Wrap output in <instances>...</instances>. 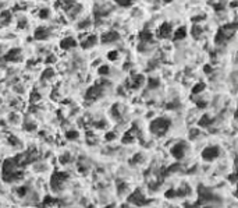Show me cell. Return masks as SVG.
Returning a JSON list of instances; mask_svg holds the SVG:
<instances>
[{"instance_id": "cell-1", "label": "cell", "mask_w": 238, "mask_h": 208, "mask_svg": "<svg viewBox=\"0 0 238 208\" xmlns=\"http://www.w3.org/2000/svg\"><path fill=\"white\" fill-rule=\"evenodd\" d=\"M235 31H237V24H235V22L221 27V28L217 31V35H216V38H214L216 44H223V42L228 41L235 34Z\"/></svg>"}, {"instance_id": "cell-2", "label": "cell", "mask_w": 238, "mask_h": 208, "mask_svg": "<svg viewBox=\"0 0 238 208\" xmlns=\"http://www.w3.org/2000/svg\"><path fill=\"white\" fill-rule=\"evenodd\" d=\"M170 120L166 117H159L151 123V132L155 134H164L170 127Z\"/></svg>"}, {"instance_id": "cell-3", "label": "cell", "mask_w": 238, "mask_h": 208, "mask_svg": "<svg viewBox=\"0 0 238 208\" xmlns=\"http://www.w3.org/2000/svg\"><path fill=\"white\" fill-rule=\"evenodd\" d=\"M67 179H68V175H67V173H64V172H54L53 176H52V180H50L52 189L60 190Z\"/></svg>"}, {"instance_id": "cell-4", "label": "cell", "mask_w": 238, "mask_h": 208, "mask_svg": "<svg viewBox=\"0 0 238 208\" xmlns=\"http://www.w3.org/2000/svg\"><path fill=\"white\" fill-rule=\"evenodd\" d=\"M216 200V196H213V193L209 189H206L203 186H199V200H198V205L203 204V203H208V201H213Z\"/></svg>"}, {"instance_id": "cell-5", "label": "cell", "mask_w": 238, "mask_h": 208, "mask_svg": "<svg viewBox=\"0 0 238 208\" xmlns=\"http://www.w3.org/2000/svg\"><path fill=\"white\" fill-rule=\"evenodd\" d=\"M102 84H103V81L95 84L94 87H90L89 89H88V92H87V99H97L99 96H102V94H103Z\"/></svg>"}, {"instance_id": "cell-6", "label": "cell", "mask_w": 238, "mask_h": 208, "mask_svg": "<svg viewBox=\"0 0 238 208\" xmlns=\"http://www.w3.org/2000/svg\"><path fill=\"white\" fill-rule=\"evenodd\" d=\"M219 155H220L219 147H209V148H205L202 152V157L205 161H213V159H216Z\"/></svg>"}, {"instance_id": "cell-7", "label": "cell", "mask_w": 238, "mask_h": 208, "mask_svg": "<svg viewBox=\"0 0 238 208\" xmlns=\"http://www.w3.org/2000/svg\"><path fill=\"white\" fill-rule=\"evenodd\" d=\"M128 201L132 203V204H135V205H146V204H148V200L142 196V193L139 191V190L134 191L130 197H128Z\"/></svg>"}, {"instance_id": "cell-8", "label": "cell", "mask_w": 238, "mask_h": 208, "mask_svg": "<svg viewBox=\"0 0 238 208\" xmlns=\"http://www.w3.org/2000/svg\"><path fill=\"white\" fill-rule=\"evenodd\" d=\"M79 39H81L82 47H85V49H88V47H90V46H94V45L97 42L96 35H88V34H84V35H81V37H79Z\"/></svg>"}, {"instance_id": "cell-9", "label": "cell", "mask_w": 238, "mask_h": 208, "mask_svg": "<svg viewBox=\"0 0 238 208\" xmlns=\"http://www.w3.org/2000/svg\"><path fill=\"white\" fill-rule=\"evenodd\" d=\"M185 150H187L185 142H178V144H176V145L171 148V155H173V157H176L177 159H181V158L184 157Z\"/></svg>"}, {"instance_id": "cell-10", "label": "cell", "mask_w": 238, "mask_h": 208, "mask_svg": "<svg viewBox=\"0 0 238 208\" xmlns=\"http://www.w3.org/2000/svg\"><path fill=\"white\" fill-rule=\"evenodd\" d=\"M170 34H171V24H169V22H163L157 29V37L163 39V38L170 37Z\"/></svg>"}, {"instance_id": "cell-11", "label": "cell", "mask_w": 238, "mask_h": 208, "mask_svg": "<svg viewBox=\"0 0 238 208\" xmlns=\"http://www.w3.org/2000/svg\"><path fill=\"white\" fill-rule=\"evenodd\" d=\"M21 57V49H11L10 52H7L4 55L3 60H7V62H15V60H20Z\"/></svg>"}, {"instance_id": "cell-12", "label": "cell", "mask_w": 238, "mask_h": 208, "mask_svg": "<svg viewBox=\"0 0 238 208\" xmlns=\"http://www.w3.org/2000/svg\"><path fill=\"white\" fill-rule=\"evenodd\" d=\"M119 34L114 32V31H110V32H106L102 35V42L103 44H110V42H114V41L119 39Z\"/></svg>"}, {"instance_id": "cell-13", "label": "cell", "mask_w": 238, "mask_h": 208, "mask_svg": "<svg viewBox=\"0 0 238 208\" xmlns=\"http://www.w3.org/2000/svg\"><path fill=\"white\" fill-rule=\"evenodd\" d=\"M75 45H77V42H75V39H72V38H65V39H63L62 42H60V47L64 49V50L71 49V47H74Z\"/></svg>"}, {"instance_id": "cell-14", "label": "cell", "mask_w": 238, "mask_h": 208, "mask_svg": "<svg viewBox=\"0 0 238 208\" xmlns=\"http://www.w3.org/2000/svg\"><path fill=\"white\" fill-rule=\"evenodd\" d=\"M49 37V29L47 28H43V27H39V28L35 31V38L36 39H46Z\"/></svg>"}, {"instance_id": "cell-15", "label": "cell", "mask_w": 238, "mask_h": 208, "mask_svg": "<svg viewBox=\"0 0 238 208\" xmlns=\"http://www.w3.org/2000/svg\"><path fill=\"white\" fill-rule=\"evenodd\" d=\"M72 4H74V0H57L56 7H60L63 10H68Z\"/></svg>"}, {"instance_id": "cell-16", "label": "cell", "mask_w": 238, "mask_h": 208, "mask_svg": "<svg viewBox=\"0 0 238 208\" xmlns=\"http://www.w3.org/2000/svg\"><path fill=\"white\" fill-rule=\"evenodd\" d=\"M185 35H187V29H185L184 27H181V28H178L176 31V34H174V39H176V41L184 39Z\"/></svg>"}, {"instance_id": "cell-17", "label": "cell", "mask_w": 238, "mask_h": 208, "mask_svg": "<svg viewBox=\"0 0 238 208\" xmlns=\"http://www.w3.org/2000/svg\"><path fill=\"white\" fill-rule=\"evenodd\" d=\"M139 39H141L142 42H151V41H152L151 31H142V32L139 34Z\"/></svg>"}, {"instance_id": "cell-18", "label": "cell", "mask_w": 238, "mask_h": 208, "mask_svg": "<svg viewBox=\"0 0 238 208\" xmlns=\"http://www.w3.org/2000/svg\"><path fill=\"white\" fill-rule=\"evenodd\" d=\"M210 124H212V119H210L208 115L202 116V119L199 120V126H202V127H209Z\"/></svg>"}, {"instance_id": "cell-19", "label": "cell", "mask_w": 238, "mask_h": 208, "mask_svg": "<svg viewBox=\"0 0 238 208\" xmlns=\"http://www.w3.org/2000/svg\"><path fill=\"white\" fill-rule=\"evenodd\" d=\"M142 81H144V76H142V74H138V76H135V78H134L132 88H138V87H141Z\"/></svg>"}, {"instance_id": "cell-20", "label": "cell", "mask_w": 238, "mask_h": 208, "mask_svg": "<svg viewBox=\"0 0 238 208\" xmlns=\"http://www.w3.org/2000/svg\"><path fill=\"white\" fill-rule=\"evenodd\" d=\"M134 135H132V130L131 132H128V133H125V135L123 137V142L124 144H130V142H132L134 141Z\"/></svg>"}, {"instance_id": "cell-21", "label": "cell", "mask_w": 238, "mask_h": 208, "mask_svg": "<svg viewBox=\"0 0 238 208\" xmlns=\"http://www.w3.org/2000/svg\"><path fill=\"white\" fill-rule=\"evenodd\" d=\"M0 20H2V21H4V24H7V22H10V20H11V14H10V11H3V13L0 14Z\"/></svg>"}, {"instance_id": "cell-22", "label": "cell", "mask_w": 238, "mask_h": 208, "mask_svg": "<svg viewBox=\"0 0 238 208\" xmlns=\"http://www.w3.org/2000/svg\"><path fill=\"white\" fill-rule=\"evenodd\" d=\"M203 89H205V84H203V83H198V84L192 88V94H199V92H202Z\"/></svg>"}, {"instance_id": "cell-23", "label": "cell", "mask_w": 238, "mask_h": 208, "mask_svg": "<svg viewBox=\"0 0 238 208\" xmlns=\"http://www.w3.org/2000/svg\"><path fill=\"white\" fill-rule=\"evenodd\" d=\"M53 74H54L53 69H46V70L43 71V74H42V80H47V78H52V77H53Z\"/></svg>"}, {"instance_id": "cell-24", "label": "cell", "mask_w": 238, "mask_h": 208, "mask_svg": "<svg viewBox=\"0 0 238 208\" xmlns=\"http://www.w3.org/2000/svg\"><path fill=\"white\" fill-rule=\"evenodd\" d=\"M159 84H160V81H159L157 78H149V81H148V87L151 88V89L159 87Z\"/></svg>"}, {"instance_id": "cell-25", "label": "cell", "mask_w": 238, "mask_h": 208, "mask_svg": "<svg viewBox=\"0 0 238 208\" xmlns=\"http://www.w3.org/2000/svg\"><path fill=\"white\" fill-rule=\"evenodd\" d=\"M201 34H202V28L199 25H196V24H194V27H192V35H194L195 38H198Z\"/></svg>"}, {"instance_id": "cell-26", "label": "cell", "mask_w": 238, "mask_h": 208, "mask_svg": "<svg viewBox=\"0 0 238 208\" xmlns=\"http://www.w3.org/2000/svg\"><path fill=\"white\" fill-rule=\"evenodd\" d=\"M67 138L68 140H75L78 138V132H75V130H71V132H67Z\"/></svg>"}, {"instance_id": "cell-27", "label": "cell", "mask_w": 238, "mask_h": 208, "mask_svg": "<svg viewBox=\"0 0 238 208\" xmlns=\"http://www.w3.org/2000/svg\"><path fill=\"white\" fill-rule=\"evenodd\" d=\"M39 99H40V95L36 91H33L32 94H31V99H29V101H31V103H35V102H38Z\"/></svg>"}, {"instance_id": "cell-28", "label": "cell", "mask_w": 238, "mask_h": 208, "mask_svg": "<svg viewBox=\"0 0 238 208\" xmlns=\"http://www.w3.org/2000/svg\"><path fill=\"white\" fill-rule=\"evenodd\" d=\"M53 203H59L57 200H53V198L52 197H45V200H43V207H47V205H52L53 204Z\"/></svg>"}, {"instance_id": "cell-29", "label": "cell", "mask_w": 238, "mask_h": 208, "mask_svg": "<svg viewBox=\"0 0 238 208\" xmlns=\"http://www.w3.org/2000/svg\"><path fill=\"white\" fill-rule=\"evenodd\" d=\"M116 3H119L120 6H123V7H127V6H131L132 4V0H114Z\"/></svg>"}, {"instance_id": "cell-30", "label": "cell", "mask_w": 238, "mask_h": 208, "mask_svg": "<svg viewBox=\"0 0 238 208\" xmlns=\"http://www.w3.org/2000/svg\"><path fill=\"white\" fill-rule=\"evenodd\" d=\"M89 25H90V20H84V21L79 22L78 28H79V29H84V28H88Z\"/></svg>"}, {"instance_id": "cell-31", "label": "cell", "mask_w": 238, "mask_h": 208, "mask_svg": "<svg viewBox=\"0 0 238 208\" xmlns=\"http://www.w3.org/2000/svg\"><path fill=\"white\" fill-rule=\"evenodd\" d=\"M112 116L116 117V119H120V113H119V106L114 105L112 108Z\"/></svg>"}, {"instance_id": "cell-32", "label": "cell", "mask_w": 238, "mask_h": 208, "mask_svg": "<svg viewBox=\"0 0 238 208\" xmlns=\"http://www.w3.org/2000/svg\"><path fill=\"white\" fill-rule=\"evenodd\" d=\"M39 17H40V18H49V10H46V8L40 10L39 11Z\"/></svg>"}, {"instance_id": "cell-33", "label": "cell", "mask_w": 238, "mask_h": 208, "mask_svg": "<svg viewBox=\"0 0 238 208\" xmlns=\"http://www.w3.org/2000/svg\"><path fill=\"white\" fill-rule=\"evenodd\" d=\"M117 56H119V53H117L116 50H112V52H109L107 57L110 59V60H116V59H117Z\"/></svg>"}, {"instance_id": "cell-34", "label": "cell", "mask_w": 238, "mask_h": 208, "mask_svg": "<svg viewBox=\"0 0 238 208\" xmlns=\"http://www.w3.org/2000/svg\"><path fill=\"white\" fill-rule=\"evenodd\" d=\"M166 197L167 198L176 197V190H167V191H166Z\"/></svg>"}, {"instance_id": "cell-35", "label": "cell", "mask_w": 238, "mask_h": 208, "mask_svg": "<svg viewBox=\"0 0 238 208\" xmlns=\"http://www.w3.org/2000/svg\"><path fill=\"white\" fill-rule=\"evenodd\" d=\"M27 191H28L27 187H20V189H18V196H25Z\"/></svg>"}, {"instance_id": "cell-36", "label": "cell", "mask_w": 238, "mask_h": 208, "mask_svg": "<svg viewBox=\"0 0 238 208\" xmlns=\"http://www.w3.org/2000/svg\"><path fill=\"white\" fill-rule=\"evenodd\" d=\"M109 73V67L107 66H102L99 69V74H107Z\"/></svg>"}, {"instance_id": "cell-37", "label": "cell", "mask_w": 238, "mask_h": 208, "mask_svg": "<svg viewBox=\"0 0 238 208\" xmlns=\"http://www.w3.org/2000/svg\"><path fill=\"white\" fill-rule=\"evenodd\" d=\"M205 20V15H198V17H192V22H199Z\"/></svg>"}, {"instance_id": "cell-38", "label": "cell", "mask_w": 238, "mask_h": 208, "mask_svg": "<svg viewBox=\"0 0 238 208\" xmlns=\"http://www.w3.org/2000/svg\"><path fill=\"white\" fill-rule=\"evenodd\" d=\"M114 138H116L114 133H107V134H106V140H107V141H112V140H114Z\"/></svg>"}, {"instance_id": "cell-39", "label": "cell", "mask_w": 238, "mask_h": 208, "mask_svg": "<svg viewBox=\"0 0 238 208\" xmlns=\"http://www.w3.org/2000/svg\"><path fill=\"white\" fill-rule=\"evenodd\" d=\"M24 128H25V130H35V126H33L32 123H25Z\"/></svg>"}, {"instance_id": "cell-40", "label": "cell", "mask_w": 238, "mask_h": 208, "mask_svg": "<svg viewBox=\"0 0 238 208\" xmlns=\"http://www.w3.org/2000/svg\"><path fill=\"white\" fill-rule=\"evenodd\" d=\"M206 105H208V103H206L205 101H198V102H196V106L201 108V109H202V108H206Z\"/></svg>"}, {"instance_id": "cell-41", "label": "cell", "mask_w": 238, "mask_h": 208, "mask_svg": "<svg viewBox=\"0 0 238 208\" xmlns=\"http://www.w3.org/2000/svg\"><path fill=\"white\" fill-rule=\"evenodd\" d=\"M125 187H127L125 183H119V193H120V194L123 193V190L125 189Z\"/></svg>"}, {"instance_id": "cell-42", "label": "cell", "mask_w": 238, "mask_h": 208, "mask_svg": "<svg viewBox=\"0 0 238 208\" xmlns=\"http://www.w3.org/2000/svg\"><path fill=\"white\" fill-rule=\"evenodd\" d=\"M8 140H10V142H11V144H13V145H15V144H18V140H17V138H14L13 135H10V137H8Z\"/></svg>"}, {"instance_id": "cell-43", "label": "cell", "mask_w": 238, "mask_h": 208, "mask_svg": "<svg viewBox=\"0 0 238 208\" xmlns=\"http://www.w3.org/2000/svg\"><path fill=\"white\" fill-rule=\"evenodd\" d=\"M214 8H216V11H221L224 8V4H214Z\"/></svg>"}, {"instance_id": "cell-44", "label": "cell", "mask_w": 238, "mask_h": 208, "mask_svg": "<svg viewBox=\"0 0 238 208\" xmlns=\"http://www.w3.org/2000/svg\"><path fill=\"white\" fill-rule=\"evenodd\" d=\"M178 106H180V103H169L167 108H169V109H174V108H178Z\"/></svg>"}, {"instance_id": "cell-45", "label": "cell", "mask_w": 238, "mask_h": 208, "mask_svg": "<svg viewBox=\"0 0 238 208\" xmlns=\"http://www.w3.org/2000/svg\"><path fill=\"white\" fill-rule=\"evenodd\" d=\"M189 138H195L196 137V134H198V130H191V133H189Z\"/></svg>"}, {"instance_id": "cell-46", "label": "cell", "mask_w": 238, "mask_h": 208, "mask_svg": "<svg viewBox=\"0 0 238 208\" xmlns=\"http://www.w3.org/2000/svg\"><path fill=\"white\" fill-rule=\"evenodd\" d=\"M60 161L63 162V164H65V162H68V154H65L64 157H62V159Z\"/></svg>"}, {"instance_id": "cell-47", "label": "cell", "mask_w": 238, "mask_h": 208, "mask_svg": "<svg viewBox=\"0 0 238 208\" xmlns=\"http://www.w3.org/2000/svg\"><path fill=\"white\" fill-rule=\"evenodd\" d=\"M46 62L47 63H53V62H56V59H54V56L52 55V56H49V57L46 59Z\"/></svg>"}, {"instance_id": "cell-48", "label": "cell", "mask_w": 238, "mask_h": 208, "mask_svg": "<svg viewBox=\"0 0 238 208\" xmlns=\"http://www.w3.org/2000/svg\"><path fill=\"white\" fill-rule=\"evenodd\" d=\"M203 70H205L206 73H212V67H210L209 64H206V66L203 67Z\"/></svg>"}, {"instance_id": "cell-49", "label": "cell", "mask_w": 238, "mask_h": 208, "mask_svg": "<svg viewBox=\"0 0 238 208\" xmlns=\"http://www.w3.org/2000/svg\"><path fill=\"white\" fill-rule=\"evenodd\" d=\"M235 177H237V176H235V173H233V175H230V177H228V179H230V182L234 183L235 182Z\"/></svg>"}, {"instance_id": "cell-50", "label": "cell", "mask_w": 238, "mask_h": 208, "mask_svg": "<svg viewBox=\"0 0 238 208\" xmlns=\"http://www.w3.org/2000/svg\"><path fill=\"white\" fill-rule=\"evenodd\" d=\"M135 159H132V162H137V161H139V159H141V155H135Z\"/></svg>"}, {"instance_id": "cell-51", "label": "cell", "mask_w": 238, "mask_h": 208, "mask_svg": "<svg viewBox=\"0 0 238 208\" xmlns=\"http://www.w3.org/2000/svg\"><path fill=\"white\" fill-rule=\"evenodd\" d=\"M18 27H20V28H24V27H25V21H21Z\"/></svg>"}, {"instance_id": "cell-52", "label": "cell", "mask_w": 238, "mask_h": 208, "mask_svg": "<svg viewBox=\"0 0 238 208\" xmlns=\"http://www.w3.org/2000/svg\"><path fill=\"white\" fill-rule=\"evenodd\" d=\"M231 7H237V2H233V3H231Z\"/></svg>"}, {"instance_id": "cell-53", "label": "cell", "mask_w": 238, "mask_h": 208, "mask_svg": "<svg viewBox=\"0 0 238 208\" xmlns=\"http://www.w3.org/2000/svg\"><path fill=\"white\" fill-rule=\"evenodd\" d=\"M164 2H166V3H170V2H171V0H164Z\"/></svg>"}]
</instances>
